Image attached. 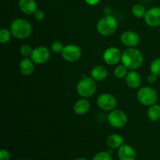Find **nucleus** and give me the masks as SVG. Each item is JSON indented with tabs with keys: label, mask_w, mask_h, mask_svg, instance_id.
<instances>
[{
	"label": "nucleus",
	"mask_w": 160,
	"mask_h": 160,
	"mask_svg": "<svg viewBox=\"0 0 160 160\" xmlns=\"http://www.w3.org/2000/svg\"><path fill=\"white\" fill-rule=\"evenodd\" d=\"M75 160H88V159L84 157H80V158H78V159H76Z\"/></svg>",
	"instance_id": "2f4dec72"
},
{
	"label": "nucleus",
	"mask_w": 160,
	"mask_h": 160,
	"mask_svg": "<svg viewBox=\"0 0 160 160\" xmlns=\"http://www.w3.org/2000/svg\"><path fill=\"white\" fill-rule=\"evenodd\" d=\"M150 70L151 73H154L157 77L160 76V58H156L152 62Z\"/></svg>",
	"instance_id": "5701e85b"
},
{
	"label": "nucleus",
	"mask_w": 160,
	"mask_h": 160,
	"mask_svg": "<svg viewBox=\"0 0 160 160\" xmlns=\"http://www.w3.org/2000/svg\"><path fill=\"white\" fill-rule=\"evenodd\" d=\"M148 118L151 121L156 122L160 119V106L158 104H154L152 106H149L148 112Z\"/></svg>",
	"instance_id": "aec40b11"
},
{
	"label": "nucleus",
	"mask_w": 160,
	"mask_h": 160,
	"mask_svg": "<svg viewBox=\"0 0 160 160\" xmlns=\"http://www.w3.org/2000/svg\"><path fill=\"white\" fill-rule=\"evenodd\" d=\"M123 138L119 134H112L106 139V145L112 149H117L123 145Z\"/></svg>",
	"instance_id": "6ab92c4d"
},
{
	"label": "nucleus",
	"mask_w": 160,
	"mask_h": 160,
	"mask_svg": "<svg viewBox=\"0 0 160 160\" xmlns=\"http://www.w3.org/2000/svg\"><path fill=\"white\" fill-rule=\"evenodd\" d=\"M32 51V48H31L29 45H26V44L22 45V46L20 47V53H21L22 56H24V57H29V56H31Z\"/></svg>",
	"instance_id": "bb28decb"
},
{
	"label": "nucleus",
	"mask_w": 160,
	"mask_h": 160,
	"mask_svg": "<svg viewBox=\"0 0 160 160\" xmlns=\"http://www.w3.org/2000/svg\"><path fill=\"white\" fill-rule=\"evenodd\" d=\"M128 69L124 65H123V64L117 66L115 70H114V76L117 78H118V79L125 78L128 73Z\"/></svg>",
	"instance_id": "4be33fe9"
},
{
	"label": "nucleus",
	"mask_w": 160,
	"mask_h": 160,
	"mask_svg": "<svg viewBox=\"0 0 160 160\" xmlns=\"http://www.w3.org/2000/svg\"><path fill=\"white\" fill-rule=\"evenodd\" d=\"M117 20L112 15H106L98 20L96 24L97 31L102 36H110L117 31Z\"/></svg>",
	"instance_id": "7ed1b4c3"
},
{
	"label": "nucleus",
	"mask_w": 160,
	"mask_h": 160,
	"mask_svg": "<svg viewBox=\"0 0 160 160\" xmlns=\"http://www.w3.org/2000/svg\"><path fill=\"white\" fill-rule=\"evenodd\" d=\"M11 34L10 31H8L6 28H2L0 31V42L2 44H6L11 38Z\"/></svg>",
	"instance_id": "b1692460"
},
{
	"label": "nucleus",
	"mask_w": 160,
	"mask_h": 160,
	"mask_svg": "<svg viewBox=\"0 0 160 160\" xmlns=\"http://www.w3.org/2000/svg\"><path fill=\"white\" fill-rule=\"evenodd\" d=\"M125 81L128 87L135 89L142 84V77L136 70H130L125 78Z\"/></svg>",
	"instance_id": "4468645a"
},
{
	"label": "nucleus",
	"mask_w": 160,
	"mask_h": 160,
	"mask_svg": "<svg viewBox=\"0 0 160 160\" xmlns=\"http://www.w3.org/2000/svg\"><path fill=\"white\" fill-rule=\"evenodd\" d=\"M34 17L36 20H38V21H42V20H44V18H45V12H44V11L42 10V9H38L37 10L34 12Z\"/></svg>",
	"instance_id": "cd10ccee"
},
{
	"label": "nucleus",
	"mask_w": 160,
	"mask_h": 160,
	"mask_svg": "<svg viewBox=\"0 0 160 160\" xmlns=\"http://www.w3.org/2000/svg\"><path fill=\"white\" fill-rule=\"evenodd\" d=\"M156 80H157V76L155 75L154 73H151L148 76V81L150 84H154V83H156Z\"/></svg>",
	"instance_id": "c756f323"
},
{
	"label": "nucleus",
	"mask_w": 160,
	"mask_h": 160,
	"mask_svg": "<svg viewBox=\"0 0 160 160\" xmlns=\"http://www.w3.org/2000/svg\"><path fill=\"white\" fill-rule=\"evenodd\" d=\"M108 70L105 67L102 65H97L94 67L91 70V78L95 81H102L107 78Z\"/></svg>",
	"instance_id": "f3484780"
},
{
	"label": "nucleus",
	"mask_w": 160,
	"mask_h": 160,
	"mask_svg": "<svg viewBox=\"0 0 160 160\" xmlns=\"http://www.w3.org/2000/svg\"><path fill=\"white\" fill-rule=\"evenodd\" d=\"M103 60L109 66L117 65L121 61L122 53L117 47H109L103 52Z\"/></svg>",
	"instance_id": "1a4fd4ad"
},
{
	"label": "nucleus",
	"mask_w": 160,
	"mask_h": 160,
	"mask_svg": "<svg viewBox=\"0 0 160 160\" xmlns=\"http://www.w3.org/2000/svg\"><path fill=\"white\" fill-rule=\"evenodd\" d=\"M92 160H112L111 154L109 152L102 151L96 153L94 156Z\"/></svg>",
	"instance_id": "393cba45"
},
{
	"label": "nucleus",
	"mask_w": 160,
	"mask_h": 160,
	"mask_svg": "<svg viewBox=\"0 0 160 160\" xmlns=\"http://www.w3.org/2000/svg\"><path fill=\"white\" fill-rule=\"evenodd\" d=\"M117 98L111 94H101L97 98V106L102 110L110 112V111L115 109V108L117 107Z\"/></svg>",
	"instance_id": "6e6552de"
},
{
	"label": "nucleus",
	"mask_w": 160,
	"mask_h": 160,
	"mask_svg": "<svg viewBox=\"0 0 160 160\" xmlns=\"http://www.w3.org/2000/svg\"><path fill=\"white\" fill-rule=\"evenodd\" d=\"M0 160H10V153L6 149L0 150Z\"/></svg>",
	"instance_id": "c85d7f7f"
},
{
	"label": "nucleus",
	"mask_w": 160,
	"mask_h": 160,
	"mask_svg": "<svg viewBox=\"0 0 160 160\" xmlns=\"http://www.w3.org/2000/svg\"><path fill=\"white\" fill-rule=\"evenodd\" d=\"M145 23L152 28L160 26V8L152 7L146 11L144 17Z\"/></svg>",
	"instance_id": "9b49d317"
},
{
	"label": "nucleus",
	"mask_w": 160,
	"mask_h": 160,
	"mask_svg": "<svg viewBox=\"0 0 160 160\" xmlns=\"http://www.w3.org/2000/svg\"><path fill=\"white\" fill-rule=\"evenodd\" d=\"M117 156L120 160H136L137 152L131 145L123 144L118 148Z\"/></svg>",
	"instance_id": "ddd939ff"
},
{
	"label": "nucleus",
	"mask_w": 160,
	"mask_h": 160,
	"mask_svg": "<svg viewBox=\"0 0 160 160\" xmlns=\"http://www.w3.org/2000/svg\"><path fill=\"white\" fill-rule=\"evenodd\" d=\"M140 36L133 31H126L121 34L120 41L122 44L128 48H134L140 43Z\"/></svg>",
	"instance_id": "f8f14e48"
},
{
	"label": "nucleus",
	"mask_w": 160,
	"mask_h": 160,
	"mask_svg": "<svg viewBox=\"0 0 160 160\" xmlns=\"http://www.w3.org/2000/svg\"><path fill=\"white\" fill-rule=\"evenodd\" d=\"M90 107L91 105L88 100L83 98L76 102L73 106V111L78 115H84L88 112Z\"/></svg>",
	"instance_id": "a211bd4d"
},
{
	"label": "nucleus",
	"mask_w": 160,
	"mask_h": 160,
	"mask_svg": "<svg viewBox=\"0 0 160 160\" xmlns=\"http://www.w3.org/2000/svg\"><path fill=\"white\" fill-rule=\"evenodd\" d=\"M30 57L34 63L44 64L49 59L50 51L45 46H38L33 49Z\"/></svg>",
	"instance_id": "9d476101"
},
{
	"label": "nucleus",
	"mask_w": 160,
	"mask_h": 160,
	"mask_svg": "<svg viewBox=\"0 0 160 160\" xmlns=\"http://www.w3.org/2000/svg\"><path fill=\"white\" fill-rule=\"evenodd\" d=\"M97 90L96 81L92 78H81L77 85V92L78 95L84 98L92 97Z\"/></svg>",
	"instance_id": "20e7f679"
},
{
	"label": "nucleus",
	"mask_w": 160,
	"mask_h": 160,
	"mask_svg": "<svg viewBox=\"0 0 160 160\" xmlns=\"http://www.w3.org/2000/svg\"><path fill=\"white\" fill-rule=\"evenodd\" d=\"M84 1L89 6H95L99 2L100 0H84Z\"/></svg>",
	"instance_id": "7c9ffc66"
},
{
	"label": "nucleus",
	"mask_w": 160,
	"mask_h": 160,
	"mask_svg": "<svg viewBox=\"0 0 160 160\" xmlns=\"http://www.w3.org/2000/svg\"><path fill=\"white\" fill-rule=\"evenodd\" d=\"M19 160H26V159H19Z\"/></svg>",
	"instance_id": "473e14b6"
},
{
	"label": "nucleus",
	"mask_w": 160,
	"mask_h": 160,
	"mask_svg": "<svg viewBox=\"0 0 160 160\" xmlns=\"http://www.w3.org/2000/svg\"><path fill=\"white\" fill-rule=\"evenodd\" d=\"M121 62L129 70H136L143 64V54L138 48H128L122 52Z\"/></svg>",
	"instance_id": "f257e3e1"
},
{
	"label": "nucleus",
	"mask_w": 160,
	"mask_h": 160,
	"mask_svg": "<svg viewBox=\"0 0 160 160\" xmlns=\"http://www.w3.org/2000/svg\"><path fill=\"white\" fill-rule=\"evenodd\" d=\"M62 57L67 62H73L79 60L82 55V51L78 45L70 44L64 46L62 51Z\"/></svg>",
	"instance_id": "0eeeda50"
},
{
	"label": "nucleus",
	"mask_w": 160,
	"mask_h": 160,
	"mask_svg": "<svg viewBox=\"0 0 160 160\" xmlns=\"http://www.w3.org/2000/svg\"><path fill=\"white\" fill-rule=\"evenodd\" d=\"M63 48V45L59 41H55L51 45V49L54 53H62Z\"/></svg>",
	"instance_id": "a878e982"
},
{
	"label": "nucleus",
	"mask_w": 160,
	"mask_h": 160,
	"mask_svg": "<svg viewBox=\"0 0 160 160\" xmlns=\"http://www.w3.org/2000/svg\"><path fill=\"white\" fill-rule=\"evenodd\" d=\"M109 125L114 128H123L128 123V116L120 109L110 111L107 117Z\"/></svg>",
	"instance_id": "423d86ee"
},
{
	"label": "nucleus",
	"mask_w": 160,
	"mask_h": 160,
	"mask_svg": "<svg viewBox=\"0 0 160 160\" xmlns=\"http://www.w3.org/2000/svg\"><path fill=\"white\" fill-rule=\"evenodd\" d=\"M146 9L145 7L142 4H136L131 9V12H132L133 15L137 18H142L145 17V13H146Z\"/></svg>",
	"instance_id": "412c9836"
},
{
	"label": "nucleus",
	"mask_w": 160,
	"mask_h": 160,
	"mask_svg": "<svg viewBox=\"0 0 160 160\" xmlns=\"http://www.w3.org/2000/svg\"><path fill=\"white\" fill-rule=\"evenodd\" d=\"M19 8L26 15L34 14L38 9L35 0H19Z\"/></svg>",
	"instance_id": "2eb2a0df"
},
{
	"label": "nucleus",
	"mask_w": 160,
	"mask_h": 160,
	"mask_svg": "<svg viewBox=\"0 0 160 160\" xmlns=\"http://www.w3.org/2000/svg\"><path fill=\"white\" fill-rule=\"evenodd\" d=\"M10 32L12 36L17 39H26L32 33V27L29 21L23 18L15 19L10 24Z\"/></svg>",
	"instance_id": "f03ea898"
},
{
	"label": "nucleus",
	"mask_w": 160,
	"mask_h": 160,
	"mask_svg": "<svg viewBox=\"0 0 160 160\" xmlns=\"http://www.w3.org/2000/svg\"><path fill=\"white\" fill-rule=\"evenodd\" d=\"M34 62L32 59L28 57H25L20 61L19 69H20V73L24 76H30L33 73L34 70Z\"/></svg>",
	"instance_id": "dca6fc26"
},
{
	"label": "nucleus",
	"mask_w": 160,
	"mask_h": 160,
	"mask_svg": "<svg viewBox=\"0 0 160 160\" xmlns=\"http://www.w3.org/2000/svg\"><path fill=\"white\" fill-rule=\"evenodd\" d=\"M137 98L141 104L146 106H151L157 102L158 94L156 89L153 88L145 86L138 90Z\"/></svg>",
	"instance_id": "39448f33"
}]
</instances>
